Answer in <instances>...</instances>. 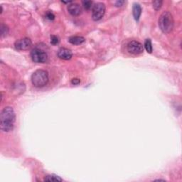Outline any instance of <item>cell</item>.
<instances>
[{
    "label": "cell",
    "instance_id": "7c38bea8",
    "mask_svg": "<svg viewBox=\"0 0 182 182\" xmlns=\"http://www.w3.org/2000/svg\"><path fill=\"white\" fill-rule=\"evenodd\" d=\"M45 181H62L63 179L60 176H56V175L52 174V175H48L45 177L44 179Z\"/></svg>",
    "mask_w": 182,
    "mask_h": 182
},
{
    "label": "cell",
    "instance_id": "6da1fadb",
    "mask_svg": "<svg viewBox=\"0 0 182 182\" xmlns=\"http://www.w3.org/2000/svg\"><path fill=\"white\" fill-rule=\"evenodd\" d=\"M16 116L14 109L11 107H6L2 110L0 117V127L2 131L8 132L14 129Z\"/></svg>",
    "mask_w": 182,
    "mask_h": 182
},
{
    "label": "cell",
    "instance_id": "5b68a950",
    "mask_svg": "<svg viewBox=\"0 0 182 182\" xmlns=\"http://www.w3.org/2000/svg\"><path fill=\"white\" fill-rule=\"evenodd\" d=\"M105 12V6L104 4L96 3L93 6V12H92V17L94 21H99L103 17Z\"/></svg>",
    "mask_w": 182,
    "mask_h": 182
},
{
    "label": "cell",
    "instance_id": "d6986e66",
    "mask_svg": "<svg viewBox=\"0 0 182 182\" xmlns=\"http://www.w3.org/2000/svg\"><path fill=\"white\" fill-rule=\"evenodd\" d=\"M80 83V80L78 78H74L71 80V83H72V84H73V85H78Z\"/></svg>",
    "mask_w": 182,
    "mask_h": 182
},
{
    "label": "cell",
    "instance_id": "9a60e30c",
    "mask_svg": "<svg viewBox=\"0 0 182 182\" xmlns=\"http://www.w3.org/2000/svg\"><path fill=\"white\" fill-rule=\"evenodd\" d=\"M83 6L86 10L91 9L92 7V5H93V2L92 1H83Z\"/></svg>",
    "mask_w": 182,
    "mask_h": 182
},
{
    "label": "cell",
    "instance_id": "30bf717a",
    "mask_svg": "<svg viewBox=\"0 0 182 182\" xmlns=\"http://www.w3.org/2000/svg\"><path fill=\"white\" fill-rule=\"evenodd\" d=\"M132 12H133L134 18H135V20L139 21L140 16H141V14H142L141 6H140L139 4H134L133 9H132Z\"/></svg>",
    "mask_w": 182,
    "mask_h": 182
},
{
    "label": "cell",
    "instance_id": "2e32d148",
    "mask_svg": "<svg viewBox=\"0 0 182 182\" xmlns=\"http://www.w3.org/2000/svg\"><path fill=\"white\" fill-rule=\"evenodd\" d=\"M162 4V1H155L153 2V7L155 10H159L161 8Z\"/></svg>",
    "mask_w": 182,
    "mask_h": 182
},
{
    "label": "cell",
    "instance_id": "8fae6325",
    "mask_svg": "<svg viewBox=\"0 0 182 182\" xmlns=\"http://www.w3.org/2000/svg\"><path fill=\"white\" fill-rule=\"evenodd\" d=\"M85 41V38L83 36H72L69 39V42L73 45H80Z\"/></svg>",
    "mask_w": 182,
    "mask_h": 182
},
{
    "label": "cell",
    "instance_id": "5bb4252c",
    "mask_svg": "<svg viewBox=\"0 0 182 182\" xmlns=\"http://www.w3.org/2000/svg\"><path fill=\"white\" fill-rule=\"evenodd\" d=\"M0 32H1V36L4 37L6 36L7 35L9 32V28L6 25H4V24H2L1 27H0Z\"/></svg>",
    "mask_w": 182,
    "mask_h": 182
},
{
    "label": "cell",
    "instance_id": "ffe728a7",
    "mask_svg": "<svg viewBox=\"0 0 182 182\" xmlns=\"http://www.w3.org/2000/svg\"><path fill=\"white\" fill-rule=\"evenodd\" d=\"M124 3V1H117L115 2V5L116 6H122V4Z\"/></svg>",
    "mask_w": 182,
    "mask_h": 182
},
{
    "label": "cell",
    "instance_id": "7a4b0ae2",
    "mask_svg": "<svg viewBox=\"0 0 182 182\" xmlns=\"http://www.w3.org/2000/svg\"><path fill=\"white\" fill-rule=\"evenodd\" d=\"M174 21L172 15L169 12L162 13L159 19V28L164 34H168L172 32L174 28Z\"/></svg>",
    "mask_w": 182,
    "mask_h": 182
},
{
    "label": "cell",
    "instance_id": "e0dca14e",
    "mask_svg": "<svg viewBox=\"0 0 182 182\" xmlns=\"http://www.w3.org/2000/svg\"><path fill=\"white\" fill-rule=\"evenodd\" d=\"M51 43L53 45H56L59 43V39L57 36H53L51 38Z\"/></svg>",
    "mask_w": 182,
    "mask_h": 182
},
{
    "label": "cell",
    "instance_id": "8992f818",
    "mask_svg": "<svg viewBox=\"0 0 182 182\" xmlns=\"http://www.w3.org/2000/svg\"><path fill=\"white\" fill-rule=\"evenodd\" d=\"M128 51L130 54L135 55L140 54L144 51V46L141 43L136 41H132L128 44Z\"/></svg>",
    "mask_w": 182,
    "mask_h": 182
},
{
    "label": "cell",
    "instance_id": "9c48e42d",
    "mask_svg": "<svg viewBox=\"0 0 182 182\" xmlns=\"http://www.w3.org/2000/svg\"><path fill=\"white\" fill-rule=\"evenodd\" d=\"M73 54L71 50L65 49V48H61L58 51V56L63 60H70L72 58Z\"/></svg>",
    "mask_w": 182,
    "mask_h": 182
},
{
    "label": "cell",
    "instance_id": "3957f363",
    "mask_svg": "<svg viewBox=\"0 0 182 182\" xmlns=\"http://www.w3.org/2000/svg\"><path fill=\"white\" fill-rule=\"evenodd\" d=\"M49 82V74L43 70H37L32 74V83L36 87L45 86Z\"/></svg>",
    "mask_w": 182,
    "mask_h": 182
},
{
    "label": "cell",
    "instance_id": "ac0fdd59",
    "mask_svg": "<svg viewBox=\"0 0 182 182\" xmlns=\"http://www.w3.org/2000/svg\"><path fill=\"white\" fill-rule=\"evenodd\" d=\"M46 19H49V20H54V19H55L54 14L51 12H49L46 13Z\"/></svg>",
    "mask_w": 182,
    "mask_h": 182
},
{
    "label": "cell",
    "instance_id": "4fadbf2b",
    "mask_svg": "<svg viewBox=\"0 0 182 182\" xmlns=\"http://www.w3.org/2000/svg\"><path fill=\"white\" fill-rule=\"evenodd\" d=\"M144 48H145L146 51L148 53H151L152 52V41L150 39H146L145 41H144Z\"/></svg>",
    "mask_w": 182,
    "mask_h": 182
},
{
    "label": "cell",
    "instance_id": "ba28073f",
    "mask_svg": "<svg viewBox=\"0 0 182 182\" xmlns=\"http://www.w3.org/2000/svg\"><path fill=\"white\" fill-rule=\"evenodd\" d=\"M68 11L73 16H78L82 12V9L78 4L71 3L68 6Z\"/></svg>",
    "mask_w": 182,
    "mask_h": 182
},
{
    "label": "cell",
    "instance_id": "52a82bcc",
    "mask_svg": "<svg viewBox=\"0 0 182 182\" xmlns=\"http://www.w3.org/2000/svg\"><path fill=\"white\" fill-rule=\"evenodd\" d=\"M32 41L30 40L28 38H24L21 39H19V40L15 42V48L17 50H19V51H25V50H28L30 49L31 46H32Z\"/></svg>",
    "mask_w": 182,
    "mask_h": 182
},
{
    "label": "cell",
    "instance_id": "277c9868",
    "mask_svg": "<svg viewBox=\"0 0 182 182\" xmlns=\"http://www.w3.org/2000/svg\"><path fill=\"white\" fill-rule=\"evenodd\" d=\"M31 57L35 63H44L48 61V55L44 51L38 48L34 49L31 52Z\"/></svg>",
    "mask_w": 182,
    "mask_h": 182
}]
</instances>
